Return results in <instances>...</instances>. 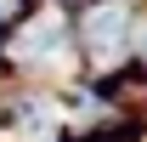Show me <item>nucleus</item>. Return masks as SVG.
I'll return each instance as SVG.
<instances>
[{"instance_id": "1", "label": "nucleus", "mask_w": 147, "mask_h": 142, "mask_svg": "<svg viewBox=\"0 0 147 142\" xmlns=\"http://www.w3.org/2000/svg\"><path fill=\"white\" fill-rule=\"evenodd\" d=\"M130 40H136V12H130L125 0H113V6H96L91 17H85V51L96 63H113V57L130 51Z\"/></svg>"}, {"instance_id": "2", "label": "nucleus", "mask_w": 147, "mask_h": 142, "mask_svg": "<svg viewBox=\"0 0 147 142\" xmlns=\"http://www.w3.org/2000/svg\"><path fill=\"white\" fill-rule=\"evenodd\" d=\"M62 51H68V29L57 17H40L34 29L17 34V57H62Z\"/></svg>"}, {"instance_id": "3", "label": "nucleus", "mask_w": 147, "mask_h": 142, "mask_svg": "<svg viewBox=\"0 0 147 142\" xmlns=\"http://www.w3.org/2000/svg\"><path fill=\"white\" fill-rule=\"evenodd\" d=\"M6 12H11V0H0V17H6Z\"/></svg>"}]
</instances>
